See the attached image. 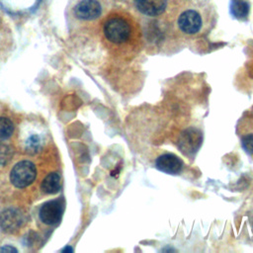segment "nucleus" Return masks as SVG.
<instances>
[{
	"mask_svg": "<svg viewBox=\"0 0 253 253\" xmlns=\"http://www.w3.org/2000/svg\"><path fill=\"white\" fill-rule=\"evenodd\" d=\"M155 166L162 172L168 174H178L182 171L184 164L183 161L175 154L164 153L156 158Z\"/></svg>",
	"mask_w": 253,
	"mask_h": 253,
	"instance_id": "obj_8",
	"label": "nucleus"
},
{
	"mask_svg": "<svg viewBox=\"0 0 253 253\" xmlns=\"http://www.w3.org/2000/svg\"><path fill=\"white\" fill-rule=\"evenodd\" d=\"M13 122L6 117H0V141L8 139L14 132Z\"/></svg>",
	"mask_w": 253,
	"mask_h": 253,
	"instance_id": "obj_12",
	"label": "nucleus"
},
{
	"mask_svg": "<svg viewBox=\"0 0 253 253\" xmlns=\"http://www.w3.org/2000/svg\"><path fill=\"white\" fill-rule=\"evenodd\" d=\"M62 251H63V252H66V251H72V249H71L70 247H66V248H65V249H63Z\"/></svg>",
	"mask_w": 253,
	"mask_h": 253,
	"instance_id": "obj_18",
	"label": "nucleus"
},
{
	"mask_svg": "<svg viewBox=\"0 0 253 253\" xmlns=\"http://www.w3.org/2000/svg\"><path fill=\"white\" fill-rule=\"evenodd\" d=\"M240 129V136H241V144L242 147L253 156V130L247 128H238Z\"/></svg>",
	"mask_w": 253,
	"mask_h": 253,
	"instance_id": "obj_13",
	"label": "nucleus"
},
{
	"mask_svg": "<svg viewBox=\"0 0 253 253\" xmlns=\"http://www.w3.org/2000/svg\"><path fill=\"white\" fill-rule=\"evenodd\" d=\"M37 176L35 164L29 160H23L15 164L10 173L11 183L17 188H25L31 185Z\"/></svg>",
	"mask_w": 253,
	"mask_h": 253,
	"instance_id": "obj_3",
	"label": "nucleus"
},
{
	"mask_svg": "<svg viewBox=\"0 0 253 253\" xmlns=\"http://www.w3.org/2000/svg\"><path fill=\"white\" fill-rule=\"evenodd\" d=\"M23 223L24 215L18 209L9 208L0 212V229L4 232H15Z\"/></svg>",
	"mask_w": 253,
	"mask_h": 253,
	"instance_id": "obj_6",
	"label": "nucleus"
},
{
	"mask_svg": "<svg viewBox=\"0 0 253 253\" xmlns=\"http://www.w3.org/2000/svg\"><path fill=\"white\" fill-rule=\"evenodd\" d=\"M61 188V178L58 173L51 172L47 174L42 181L41 189L43 193L51 195L57 193Z\"/></svg>",
	"mask_w": 253,
	"mask_h": 253,
	"instance_id": "obj_10",
	"label": "nucleus"
},
{
	"mask_svg": "<svg viewBox=\"0 0 253 253\" xmlns=\"http://www.w3.org/2000/svg\"><path fill=\"white\" fill-rule=\"evenodd\" d=\"M105 40L122 55H134L141 47L140 27L135 18L126 11L110 14L103 23Z\"/></svg>",
	"mask_w": 253,
	"mask_h": 253,
	"instance_id": "obj_1",
	"label": "nucleus"
},
{
	"mask_svg": "<svg viewBox=\"0 0 253 253\" xmlns=\"http://www.w3.org/2000/svg\"><path fill=\"white\" fill-rule=\"evenodd\" d=\"M102 11V5L98 0H80L74 7V15L85 21L98 19Z\"/></svg>",
	"mask_w": 253,
	"mask_h": 253,
	"instance_id": "obj_7",
	"label": "nucleus"
},
{
	"mask_svg": "<svg viewBox=\"0 0 253 253\" xmlns=\"http://www.w3.org/2000/svg\"><path fill=\"white\" fill-rule=\"evenodd\" d=\"M249 10L250 5L247 0H231L230 2V13L236 19H246L248 17Z\"/></svg>",
	"mask_w": 253,
	"mask_h": 253,
	"instance_id": "obj_11",
	"label": "nucleus"
},
{
	"mask_svg": "<svg viewBox=\"0 0 253 253\" xmlns=\"http://www.w3.org/2000/svg\"><path fill=\"white\" fill-rule=\"evenodd\" d=\"M187 6H206L209 0H179Z\"/></svg>",
	"mask_w": 253,
	"mask_h": 253,
	"instance_id": "obj_16",
	"label": "nucleus"
},
{
	"mask_svg": "<svg viewBox=\"0 0 253 253\" xmlns=\"http://www.w3.org/2000/svg\"><path fill=\"white\" fill-rule=\"evenodd\" d=\"M13 157L12 148L4 143H0V167L5 166Z\"/></svg>",
	"mask_w": 253,
	"mask_h": 253,
	"instance_id": "obj_14",
	"label": "nucleus"
},
{
	"mask_svg": "<svg viewBox=\"0 0 253 253\" xmlns=\"http://www.w3.org/2000/svg\"><path fill=\"white\" fill-rule=\"evenodd\" d=\"M240 124L241 126H238V128H247L253 130V108L244 115V117L240 120Z\"/></svg>",
	"mask_w": 253,
	"mask_h": 253,
	"instance_id": "obj_15",
	"label": "nucleus"
},
{
	"mask_svg": "<svg viewBox=\"0 0 253 253\" xmlns=\"http://www.w3.org/2000/svg\"><path fill=\"white\" fill-rule=\"evenodd\" d=\"M0 252H18V249L12 245H3L0 247Z\"/></svg>",
	"mask_w": 253,
	"mask_h": 253,
	"instance_id": "obj_17",
	"label": "nucleus"
},
{
	"mask_svg": "<svg viewBox=\"0 0 253 253\" xmlns=\"http://www.w3.org/2000/svg\"><path fill=\"white\" fill-rule=\"evenodd\" d=\"M22 144L27 153L36 154L42 150L44 144V134L37 129H29L23 136Z\"/></svg>",
	"mask_w": 253,
	"mask_h": 253,
	"instance_id": "obj_9",
	"label": "nucleus"
},
{
	"mask_svg": "<svg viewBox=\"0 0 253 253\" xmlns=\"http://www.w3.org/2000/svg\"><path fill=\"white\" fill-rule=\"evenodd\" d=\"M210 10L206 6H187L181 10L175 21L176 29L184 36L196 37L204 34L210 27Z\"/></svg>",
	"mask_w": 253,
	"mask_h": 253,
	"instance_id": "obj_2",
	"label": "nucleus"
},
{
	"mask_svg": "<svg viewBox=\"0 0 253 253\" xmlns=\"http://www.w3.org/2000/svg\"><path fill=\"white\" fill-rule=\"evenodd\" d=\"M133 5L141 15L157 18L169 9L170 0H133Z\"/></svg>",
	"mask_w": 253,
	"mask_h": 253,
	"instance_id": "obj_4",
	"label": "nucleus"
},
{
	"mask_svg": "<svg viewBox=\"0 0 253 253\" xmlns=\"http://www.w3.org/2000/svg\"><path fill=\"white\" fill-rule=\"evenodd\" d=\"M63 214V202L61 199L45 202L40 209L39 216L47 225H54L61 220Z\"/></svg>",
	"mask_w": 253,
	"mask_h": 253,
	"instance_id": "obj_5",
	"label": "nucleus"
}]
</instances>
